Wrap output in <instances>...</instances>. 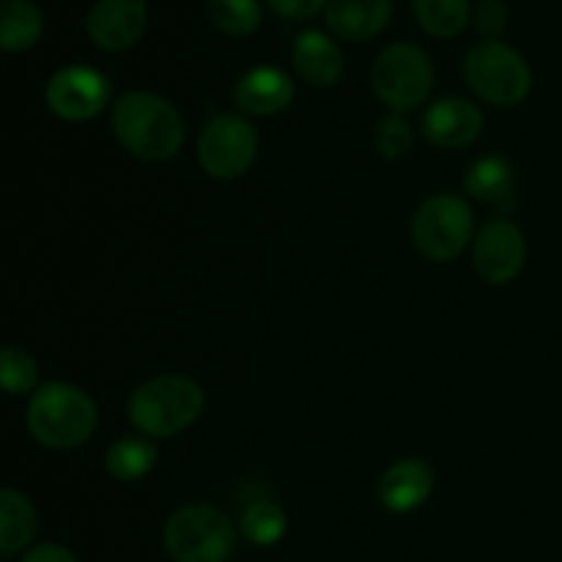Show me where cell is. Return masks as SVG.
Wrapping results in <instances>:
<instances>
[{
	"mask_svg": "<svg viewBox=\"0 0 562 562\" xmlns=\"http://www.w3.org/2000/svg\"><path fill=\"white\" fill-rule=\"evenodd\" d=\"M115 140L140 162H168L181 151L187 124L170 99L151 91L121 93L110 110Z\"/></svg>",
	"mask_w": 562,
	"mask_h": 562,
	"instance_id": "1",
	"label": "cell"
},
{
	"mask_svg": "<svg viewBox=\"0 0 562 562\" xmlns=\"http://www.w3.org/2000/svg\"><path fill=\"white\" fill-rule=\"evenodd\" d=\"M206 395L187 373H159L146 379L126 404V417L140 437L170 439L203 415Z\"/></svg>",
	"mask_w": 562,
	"mask_h": 562,
	"instance_id": "2",
	"label": "cell"
},
{
	"mask_svg": "<svg viewBox=\"0 0 562 562\" xmlns=\"http://www.w3.org/2000/svg\"><path fill=\"white\" fill-rule=\"evenodd\" d=\"M25 423L42 448L75 450L97 431L99 409L97 401L77 384L44 382L27 401Z\"/></svg>",
	"mask_w": 562,
	"mask_h": 562,
	"instance_id": "3",
	"label": "cell"
},
{
	"mask_svg": "<svg viewBox=\"0 0 562 562\" xmlns=\"http://www.w3.org/2000/svg\"><path fill=\"white\" fill-rule=\"evenodd\" d=\"M162 543L173 562H228L239 543V530L214 505L192 503L168 516Z\"/></svg>",
	"mask_w": 562,
	"mask_h": 562,
	"instance_id": "4",
	"label": "cell"
},
{
	"mask_svg": "<svg viewBox=\"0 0 562 562\" xmlns=\"http://www.w3.org/2000/svg\"><path fill=\"white\" fill-rule=\"evenodd\" d=\"M475 214L470 201L456 192H437L412 214V245L426 261H456L475 241Z\"/></svg>",
	"mask_w": 562,
	"mask_h": 562,
	"instance_id": "5",
	"label": "cell"
},
{
	"mask_svg": "<svg viewBox=\"0 0 562 562\" xmlns=\"http://www.w3.org/2000/svg\"><path fill=\"white\" fill-rule=\"evenodd\" d=\"M371 88L390 113H412L423 108L434 91V64L420 44L395 42L376 55L371 66Z\"/></svg>",
	"mask_w": 562,
	"mask_h": 562,
	"instance_id": "6",
	"label": "cell"
},
{
	"mask_svg": "<svg viewBox=\"0 0 562 562\" xmlns=\"http://www.w3.org/2000/svg\"><path fill=\"white\" fill-rule=\"evenodd\" d=\"M464 80L492 108H516L532 91L530 64L505 42L475 44L464 58Z\"/></svg>",
	"mask_w": 562,
	"mask_h": 562,
	"instance_id": "7",
	"label": "cell"
},
{
	"mask_svg": "<svg viewBox=\"0 0 562 562\" xmlns=\"http://www.w3.org/2000/svg\"><path fill=\"white\" fill-rule=\"evenodd\" d=\"M258 130L247 115L220 113L203 124L198 162L214 181L241 179L258 157Z\"/></svg>",
	"mask_w": 562,
	"mask_h": 562,
	"instance_id": "8",
	"label": "cell"
},
{
	"mask_svg": "<svg viewBox=\"0 0 562 562\" xmlns=\"http://www.w3.org/2000/svg\"><path fill=\"white\" fill-rule=\"evenodd\" d=\"M113 99V82L93 66H64L49 77L44 88V102L55 119L66 124H82L93 121L108 110Z\"/></svg>",
	"mask_w": 562,
	"mask_h": 562,
	"instance_id": "9",
	"label": "cell"
},
{
	"mask_svg": "<svg viewBox=\"0 0 562 562\" xmlns=\"http://www.w3.org/2000/svg\"><path fill=\"white\" fill-rule=\"evenodd\" d=\"M472 267L492 285L514 283L527 267V239L519 225L508 217L483 223L472 241Z\"/></svg>",
	"mask_w": 562,
	"mask_h": 562,
	"instance_id": "10",
	"label": "cell"
},
{
	"mask_svg": "<svg viewBox=\"0 0 562 562\" xmlns=\"http://www.w3.org/2000/svg\"><path fill=\"white\" fill-rule=\"evenodd\" d=\"M148 25V9L143 0H97L86 16L91 42L104 53H124L135 47Z\"/></svg>",
	"mask_w": 562,
	"mask_h": 562,
	"instance_id": "11",
	"label": "cell"
},
{
	"mask_svg": "<svg viewBox=\"0 0 562 562\" xmlns=\"http://www.w3.org/2000/svg\"><path fill=\"white\" fill-rule=\"evenodd\" d=\"M483 113L475 102L464 97H442L431 102V108L423 115V135L431 146L456 151L467 148L481 137Z\"/></svg>",
	"mask_w": 562,
	"mask_h": 562,
	"instance_id": "12",
	"label": "cell"
},
{
	"mask_svg": "<svg viewBox=\"0 0 562 562\" xmlns=\"http://www.w3.org/2000/svg\"><path fill=\"white\" fill-rule=\"evenodd\" d=\"M294 80L278 66H256L245 71L234 86V104L241 115H256V119H269L294 102Z\"/></svg>",
	"mask_w": 562,
	"mask_h": 562,
	"instance_id": "13",
	"label": "cell"
},
{
	"mask_svg": "<svg viewBox=\"0 0 562 562\" xmlns=\"http://www.w3.org/2000/svg\"><path fill=\"white\" fill-rule=\"evenodd\" d=\"M434 470L423 459H401L384 470L379 477V503L395 516H406L423 508L434 494Z\"/></svg>",
	"mask_w": 562,
	"mask_h": 562,
	"instance_id": "14",
	"label": "cell"
},
{
	"mask_svg": "<svg viewBox=\"0 0 562 562\" xmlns=\"http://www.w3.org/2000/svg\"><path fill=\"white\" fill-rule=\"evenodd\" d=\"M464 192L470 201L483 203L497 217H508L516 206V176L508 159L477 157L464 176Z\"/></svg>",
	"mask_w": 562,
	"mask_h": 562,
	"instance_id": "15",
	"label": "cell"
},
{
	"mask_svg": "<svg viewBox=\"0 0 562 562\" xmlns=\"http://www.w3.org/2000/svg\"><path fill=\"white\" fill-rule=\"evenodd\" d=\"M324 20L344 42H368L387 31L393 0H329Z\"/></svg>",
	"mask_w": 562,
	"mask_h": 562,
	"instance_id": "16",
	"label": "cell"
},
{
	"mask_svg": "<svg viewBox=\"0 0 562 562\" xmlns=\"http://www.w3.org/2000/svg\"><path fill=\"white\" fill-rule=\"evenodd\" d=\"M294 69L313 88H333L344 77V53L324 31H302L294 38Z\"/></svg>",
	"mask_w": 562,
	"mask_h": 562,
	"instance_id": "17",
	"label": "cell"
},
{
	"mask_svg": "<svg viewBox=\"0 0 562 562\" xmlns=\"http://www.w3.org/2000/svg\"><path fill=\"white\" fill-rule=\"evenodd\" d=\"M38 532V514L31 497L5 486L0 492V554L5 560L25 554Z\"/></svg>",
	"mask_w": 562,
	"mask_h": 562,
	"instance_id": "18",
	"label": "cell"
},
{
	"mask_svg": "<svg viewBox=\"0 0 562 562\" xmlns=\"http://www.w3.org/2000/svg\"><path fill=\"white\" fill-rule=\"evenodd\" d=\"M159 450L148 437H121L104 453V470L119 483H137L157 467Z\"/></svg>",
	"mask_w": 562,
	"mask_h": 562,
	"instance_id": "19",
	"label": "cell"
},
{
	"mask_svg": "<svg viewBox=\"0 0 562 562\" xmlns=\"http://www.w3.org/2000/svg\"><path fill=\"white\" fill-rule=\"evenodd\" d=\"M44 33V14L31 0H3L0 3V47L16 55L31 49Z\"/></svg>",
	"mask_w": 562,
	"mask_h": 562,
	"instance_id": "20",
	"label": "cell"
},
{
	"mask_svg": "<svg viewBox=\"0 0 562 562\" xmlns=\"http://www.w3.org/2000/svg\"><path fill=\"white\" fill-rule=\"evenodd\" d=\"M239 530L252 547H274L289 532V516L274 499H252L241 510Z\"/></svg>",
	"mask_w": 562,
	"mask_h": 562,
	"instance_id": "21",
	"label": "cell"
},
{
	"mask_svg": "<svg viewBox=\"0 0 562 562\" xmlns=\"http://www.w3.org/2000/svg\"><path fill=\"white\" fill-rule=\"evenodd\" d=\"M415 16L428 36L453 38L472 20L470 0H412Z\"/></svg>",
	"mask_w": 562,
	"mask_h": 562,
	"instance_id": "22",
	"label": "cell"
},
{
	"mask_svg": "<svg viewBox=\"0 0 562 562\" xmlns=\"http://www.w3.org/2000/svg\"><path fill=\"white\" fill-rule=\"evenodd\" d=\"M206 11L212 25L228 36H250L261 25L258 0H209Z\"/></svg>",
	"mask_w": 562,
	"mask_h": 562,
	"instance_id": "23",
	"label": "cell"
},
{
	"mask_svg": "<svg viewBox=\"0 0 562 562\" xmlns=\"http://www.w3.org/2000/svg\"><path fill=\"white\" fill-rule=\"evenodd\" d=\"M0 382L9 395H33L38 384V366L33 355L22 346H3L0 351Z\"/></svg>",
	"mask_w": 562,
	"mask_h": 562,
	"instance_id": "24",
	"label": "cell"
},
{
	"mask_svg": "<svg viewBox=\"0 0 562 562\" xmlns=\"http://www.w3.org/2000/svg\"><path fill=\"white\" fill-rule=\"evenodd\" d=\"M412 143H415V130L404 119V113H387L373 130V146H376L379 157L387 162L406 157L412 151Z\"/></svg>",
	"mask_w": 562,
	"mask_h": 562,
	"instance_id": "25",
	"label": "cell"
},
{
	"mask_svg": "<svg viewBox=\"0 0 562 562\" xmlns=\"http://www.w3.org/2000/svg\"><path fill=\"white\" fill-rule=\"evenodd\" d=\"M472 22H475V31L481 33L486 42H499V33L508 25V9H505L503 0H481V3L475 5Z\"/></svg>",
	"mask_w": 562,
	"mask_h": 562,
	"instance_id": "26",
	"label": "cell"
},
{
	"mask_svg": "<svg viewBox=\"0 0 562 562\" xmlns=\"http://www.w3.org/2000/svg\"><path fill=\"white\" fill-rule=\"evenodd\" d=\"M269 9L289 22H302L316 16L318 11H327L329 0H267Z\"/></svg>",
	"mask_w": 562,
	"mask_h": 562,
	"instance_id": "27",
	"label": "cell"
},
{
	"mask_svg": "<svg viewBox=\"0 0 562 562\" xmlns=\"http://www.w3.org/2000/svg\"><path fill=\"white\" fill-rule=\"evenodd\" d=\"M20 562H77L75 552L60 543H36L22 554Z\"/></svg>",
	"mask_w": 562,
	"mask_h": 562,
	"instance_id": "28",
	"label": "cell"
},
{
	"mask_svg": "<svg viewBox=\"0 0 562 562\" xmlns=\"http://www.w3.org/2000/svg\"><path fill=\"white\" fill-rule=\"evenodd\" d=\"M3 562H9V560H3Z\"/></svg>",
	"mask_w": 562,
	"mask_h": 562,
	"instance_id": "29",
	"label": "cell"
}]
</instances>
